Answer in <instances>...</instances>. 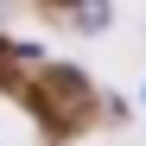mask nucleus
<instances>
[{
	"label": "nucleus",
	"mask_w": 146,
	"mask_h": 146,
	"mask_svg": "<svg viewBox=\"0 0 146 146\" xmlns=\"http://www.w3.org/2000/svg\"><path fill=\"white\" fill-rule=\"evenodd\" d=\"M76 26L83 32H102L108 26V0H76Z\"/></svg>",
	"instance_id": "nucleus-1"
},
{
	"label": "nucleus",
	"mask_w": 146,
	"mask_h": 146,
	"mask_svg": "<svg viewBox=\"0 0 146 146\" xmlns=\"http://www.w3.org/2000/svg\"><path fill=\"white\" fill-rule=\"evenodd\" d=\"M70 7H76V0H70Z\"/></svg>",
	"instance_id": "nucleus-2"
}]
</instances>
